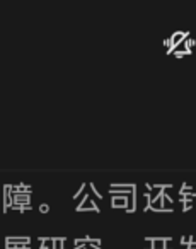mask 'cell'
<instances>
[{
	"label": "cell",
	"mask_w": 196,
	"mask_h": 249,
	"mask_svg": "<svg viewBox=\"0 0 196 249\" xmlns=\"http://www.w3.org/2000/svg\"><path fill=\"white\" fill-rule=\"evenodd\" d=\"M137 190V184H111L109 193L111 195H131Z\"/></svg>",
	"instance_id": "cell-1"
},
{
	"label": "cell",
	"mask_w": 196,
	"mask_h": 249,
	"mask_svg": "<svg viewBox=\"0 0 196 249\" xmlns=\"http://www.w3.org/2000/svg\"><path fill=\"white\" fill-rule=\"evenodd\" d=\"M86 210H92V212H96V213H99V207H97V205L94 203L92 200H89V196L84 193L82 201L77 205V212H86Z\"/></svg>",
	"instance_id": "cell-2"
},
{
	"label": "cell",
	"mask_w": 196,
	"mask_h": 249,
	"mask_svg": "<svg viewBox=\"0 0 196 249\" xmlns=\"http://www.w3.org/2000/svg\"><path fill=\"white\" fill-rule=\"evenodd\" d=\"M189 36V31H176L174 35L171 36V41L172 45L176 46V50H178V46L181 45V43H184V39Z\"/></svg>",
	"instance_id": "cell-3"
},
{
	"label": "cell",
	"mask_w": 196,
	"mask_h": 249,
	"mask_svg": "<svg viewBox=\"0 0 196 249\" xmlns=\"http://www.w3.org/2000/svg\"><path fill=\"white\" fill-rule=\"evenodd\" d=\"M5 244H12L14 248H18V246H31V239L29 237H7L5 239Z\"/></svg>",
	"instance_id": "cell-4"
},
{
	"label": "cell",
	"mask_w": 196,
	"mask_h": 249,
	"mask_svg": "<svg viewBox=\"0 0 196 249\" xmlns=\"http://www.w3.org/2000/svg\"><path fill=\"white\" fill-rule=\"evenodd\" d=\"M4 212L11 210V205H12V196H11V184L4 188Z\"/></svg>",
	"instance_id": "cell-5"
},
{
	"label": "cell",
	"mask_w": 196,
	"mask_h": 249,
	"mask_svg": "<svg viewBox=\"0 0 196 249\" xmlns=\"http://www.w3.org/2000/svg\"><path fill=\"white\" fill-rule=\"evenodd\" d=\"M196 191H195V188L193 186H189L188 183H184L181 186V191H179V195H195Z\"/></svg>",
	"instance_id": "cell-6"
},
{
	"label": "cell",
	"mask_w": 196,
	"mask_h": 249,
	"mask_svg": "<svg viewBox=\"0 0 196 249\" xmlns=\"http://www.w3.org/2000/svg\"><path fill=\"white\" fill-rule=\"evenodd\" d=\"M195 43H196V39L193 38V36H191V38H189V36H188V38L184 39V50H186V52L191 53V48H193V46H195Z\"/></svg>",
	"instance_id": "cell-7"
},
{
	"label": "cell",
	"mask_w": 196,
	"mask_h": 249,
	"mask_svg": "<svg viewBox=\"0 0 196 249\" xmlns=\"http://www.w3.org/2000/svg\"><path fill=\"white\" fill-rule=\"evenodd\" d=\"M86 186H87V184H86V183H82V184H80L79 191H77V193H75V195H73V198H75V200H77V198H79V196H80V195H84V191H86Z\"/></svg>",
	"instance_id": "cell-8"
},
{
	"label": "cell",
	"mask_w": 196,
	"mask_h": 249,
	"mask_svg": "<svg viewBox=\"0 0 196 249\" xmlns=\"http://www.w3.org/2000/svg\"><path fill=\"white\" fill-rule=\"evenodd\" d=\"M189 242H191V235H188V234L182 235V237H181V244L182 246H189Z\"/></svg>",
	"instance_id": "cell-9"
},
{
	"label": "cell",
	"mask_w": 196,
	"mask_h": 249,
	"mask_svg": "<svg viewBox=\"0 0 196 249\" xmlns=\"http://www.w3.org/2000/svg\"><path fill=\"white\" fill-rule=\"evenodd\" d=\"M191 207H193V201H189V200H184V201H182V210H184V212H188Z\"/></svg>",
	"instance_id": "cell-10"
},
{
	"label": "cell",
	"mask_w": 196,
	"mask_h": 249,
	"mask_svg": "<svg viewBox=\"0 0 196 249\" xmlns=\"http://www.w3.org/2000/svg\"><path fill=\"white\" fill-rule=\"evenodd\" d=\"M90 188H92V191H94V195H96L99 200H103V195H101V191H97V188H96V184L94 183H90Z\"/></svg>",
	"instance_id": "cell-11"
},
{
	"label": "cell",
	"mask_w": 196,
	"mask_h": 249,
	"mask_svg": "<svg viewBox=\"0 0 196 249\" xmlns=\"http://www.w3.org/2000/svg\"><path fill=\"white\" fill-rule=\"evenodd\" d=\"M184 55H189V52H186V50H176V56H178V58H181V56H184Z\"/></svg>",
	"instance_id": "cell-12"
},
{
	"label": "cell",
	"mask_w": 196,
	"mask_h": 249,
	"mask_svg": "<svg viewBox=\"0 0 196 249\" xmlns=\"http://www.w3.org/2000/svg\"><path fill=\"white\" fill-rule=\"evenodd\" d=\"M48 210H50V207L46 203L39 205V212H41V213H48Z\"/></svg>",
	"instance_id": "cell-13"
},
{
	"label": "cell",
	"mask_w": 196,
	"mask_h": 249,
	"mask_svg": "<svg viewBox=\"0 0 196 249\" xmlns=\"http://www.w3.org/2000/svg\"><path fill=\"white\" fill-rule=\"evenodd\" d=\"M164 201H167L169 205H172V203H174V200H172V198L169 196V193H167V191H164Z\"/></svg>",
	"instance_id": "cell-14"
},
{
	"label": "cell",
	"mask_w": 196,
	"mask_h": 249,
	"mask_svg": "<svg viewBox=\"0 0 196 249\" xmlns=\"http://www.w3.org/2000/svg\"><path fill=\"white\" fill-rule=\"evenodd\" d=\"M39 249H45V248H43V246H39Z\"/></svg>",
	"instance_id": "cell-15"
}]
</instances>
